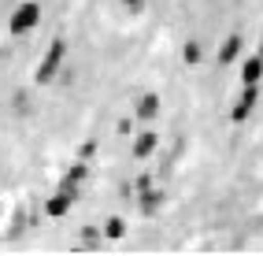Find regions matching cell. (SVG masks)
I'll return each mask as SVG.
<instances>
[{"label": "cell", "instance_id": "ba28073f", "mask_svg": "<svg viewBox=\"0 0 263 256\" xmlns=\"http://www.w3.org/2000/svg\"><path fill=\"white\" fill-rule=\"evenodd\" d=\"M134 115L141 119V123H148V119H156V115H160V97H156V93H145L141 100H137Z\"/></svg>", "mask_w": 263, "mask_h": 256}, {"label": "cell", "instance_id": "6da1fadb", "mask_svg": "<svg viewBox=\"0 0 263 256\" xmlns=\"http://www.w3.org/2000/svg\"><path fill=\"white\" fill-rule=\"evenodd\" d=\"M63 56H67V45H63V41L56 38V41L48 45V52H45V60L37 63V71H33V82H37V85L52 82V78H56V71L63 67Z\"/></svg>", "mask_w": 263, "mask_h": 256}, {"label": "cell", "instance_id": "277c9868", "mask_svg": "<svg viewBox=\"0 0 263 256\" xmlns=\"http://www.w3.org/2000/svg\"><path fill=\"white\" fill-rule=\"evenodd\" d=\"M259 104V85H241V97L234 100V108H230V119L234 123H245V119L252 115V108Z\"/></svg>", "mask_w": 263, "mask_h": 256}, {"label": "cell", "instance_id": "4fadbf2b", "mask_svg": "<svg viewBox=\"0 0 263 256\" xmlns=\"http://www.w3.org/2000/svg\"><path fill=\"white\" fill-rule=\"evenodd\" d=\"M152 186H156V182H152V175H148V171H141V175L134 178V190H137V193H148Z\"/></svg>", "mask_w": 263, "mask_h": 256}, {"label": "cell", "instance_id": "8fae6325", "mask_svg": "<svg viewBox=\"0 0 263 256\" xmlns=\"http://www.w3.org/2000/svg\"><path fill=\"white\" fill-rule=\"evenodd\" d=\"M182 60H185L189 67H197V63L204 60V45H200V41H185V45H182Z\"/></svg>", "mask_w": 263, "mask_h": 256}, {"label": "cell", "instance_id": "52a82bcc", "mask_svg": "<svg viewBox=\"0 0 263 256\" xmlns=\"http://www.w3.org/2000/svg\"><path fill=\"white\" fill-rule=\"evenodd\" d=\"M241 48H245V41H241V33H230L222 45H219V63L226 67V63H234L237 56H241Z\"/></svg>", "mask_w": 263, "mask_h": 256}, {"label": "cell", "instance_id": "7a4b0ae2", "mask_svg": "<svg viewBox=\"0 0 263 256\" xmlns=\"http://www.w3.org/2000/svg\"><path fill=\"white\" fill-rule=\"evenodd\" d=\"M78 190H82V186L60 182V190H56V193H52V197L45 200V215H48V219H63L67 212H71V204L78 200Z\"/></svg>", "mask_w": 263, "mask_h": 256}, {"label": "cell", "instance_id": "8992f818", "mask_svg": "<svg viewBox=\"0 0 263 256\" xmlns=\"http://www.w3.org/2000/svg\"><path fill=\"white\" fill-rule=\"evenodd\" d=\"M156 149H160V134L145 130V134H137V138H134V156H137V160H148Z\"/></svg>", "mask_w": 263, "mask_h": 256}, {"label": "cell", "instance_id": "5bb4252c", "mask_svg": "<svg viewBox=\"0 0 263 256\" xmlns=\"http://www.w3.org/2000/svg\"><path fill=\"white\" fill-rule=\"evenodd\" d=\"M115 134H122V138H130V134H134V119H119V123H115Z\"/></svg>", "mask_w": 263, "mask_h": 256}, {"label": "cell", "instance_id": "7c38bea8", "mask_svg": "<svg viewBox=\"0 0 263 256\" xmlns=\"http://www.w3.org/2000/svg\"><path fill=\"white\" fill-rule=\"evenodd\" d=\"M122 234H126V223H122L119 215H111L108 223H104V237H122Z\"/></svg>", "mask_w": 263, "mask_h": 256}, {"label": "cell", "instance_id": "5b68a950", "mask_svg": "<svg viewBox=\"0 0 263 256\" xmlns=\"http://www.w3.org/2000/svg\"><path fill=\"white\" fill-rule=\"evenodd\" d=\"M263 82V48L241 63V85H259Z\"/></svg>", "mask_w": 263, "mask_h": 256}, {"label": "cell", "instance_id": "30bf717a", "mask_svg": "<svg viewBox=\"0 0 263 256\" xmlns=\"http://www.w3.org/2000/svg\"><path fill=\"white\" fill-rule=\"evenodd\" d=\"M85 178H89V163H85V160H78V163H71V171H67V175H63L60 182H71V186H82Z\"/></svg>", "mask_w": 263, "mask_h": 256}, {"label": "cell", "instance_id": "3957f363", "mask_svg": "<svg viewBox=\"0 0 263 256\" xmlns=\"http://www.w3.org/2000/svg\"><path fill=\"white\" fill-rule=\"evenodd\" d=\"M41 23V4L37 0H26V4H19L11 11V19H8V30L15 33V38H19V33H26V30H33Z\"/></svg>", "mask_w": 263, "mask_h": 256}, {"label": "cell", "instance_id": "9c48e42d", "mask_svg": "<svg viewBox=\"0 0 263 256\" xmlns=\"http://www.w3.org/2000/svg\"><path fill=\"white\" fill-rule=\"evenodd\" d=\"M137 204H141V215H156V212L163 208V193L152 186L148 193H137Z\"/></svg>", "mask_w": 263, "mask_h": 256}, {"label": "cell", "instance_id": "e0dca14e", "mask_svg": "<svg viewBox=\"0 0 263 256\" xmlns=\"http://www.w3.org/2000/svg\"><path fill=\"white\" fill-rule=\"evenodd\" d=\"M0 215H4V204H0Z\"/></svg>", "mask_w": 263, "mask_h": 256}, {"label": "cell", "instance_id": "2e32d148", "mask_svg": "<svg viewBox=\"0 0 263 256\" xmlns=\"http://www.w3.org/2000/svg\"><path fill=\"white\" fill-rule=\"evenodd\" d=\"M122 4H126V8H141V0H122Z\"/></svg>", "mask_w": 263, "mask_h": 256}, {"label": "cell", "instance_id": "9a60e30c", "mask_svg": "<svg viewBox=\"0 0 263 256\" xmlns=\"http://www.w3.org/2000/svg\"><path fill=\"white\" fill-rule=\"evenodd\" d=\"M93 152H97V141H85V145L78 149V160H93Z\"/></svg>", "mask_w": 263, "mask_h": 256}]
</instances>
